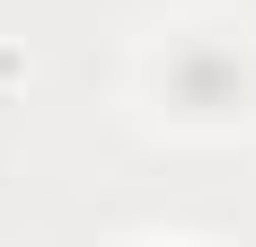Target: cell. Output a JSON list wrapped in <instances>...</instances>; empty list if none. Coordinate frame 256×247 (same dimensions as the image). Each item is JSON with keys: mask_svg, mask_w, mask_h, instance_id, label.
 <instances>
[{"mask_svg": "<svg viewBox=\"0 0 256 247\" xmlns=\"http://www.w3.org/2000/svg\"><path fill=\"white\" fill-rule=\"evenodd\" d=\"M168 80H177V98L194 106V115H221V106H238V88H248V71H238L230 53H186Z\"/></svg>", "mask_w": 256, "mask_h": 247, "instance_id": "1", "label": "cell"}]
</instances>
